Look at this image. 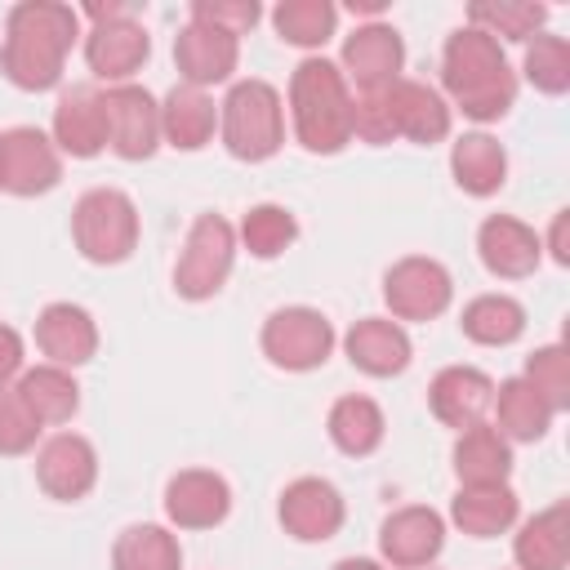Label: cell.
<instances>
[{
  "instance_id": "19",
  "label": "cell",
  "mask_w": 570,
  "mask_h": 570,
  "mask_svg": "<svg viewBox=\"0 0 570 570\" xmlns=\"http://www.w3.org/2000/svg\"><path fill=\"white\" fill-rule=\"evenodd\" d=\"M490 401H494V379L476 365H445L432 383H428V405L432 414L454 428V432H468L476 423H485L490 414Z\"/></svg>"
},
{
  "instance_id": "20",
  "label": "cell",
  "mask_w": 570,
  "mask_h": 570,
  "mask_svg": "<svg viewBox=\"0 0 570 570\" xmlns=\"http://www.w3.org/2000/svg\"><path fill=\"white\" fill-rule=\"evenodd\" d=\"M343 352H347V361H352L361 374H370V379H392V374H401V370L410 365V356H414L405 325L392 321V316H361V321L343 334Z\"/></svg>"
},
{
  "instance_id": "45",
  "label": "cell",
  "mask_w": 570,
  "mask_h": 570,
  "mask_svg": "<svg viewBox=\"0 0 570 570\" xmlns=\"http://www.w3.org/2000/svg\"><path fill=\"white\" fill-rule=\"evenodd\" d=\"M352 13H383V0H352Z\"/></svg>"
},
{
  "instance_id": "10",
  "label": "cell",
  "mask_w": 570,
  "mask_h": 570,
  "mask_svg": "<svg viewBox=\"0 0 570 570\" xmlns=\"http://www.w3.org/2000/svg\"><path fill=\"white\" fill-rule=\"evenodd\" d=\"M102 98V125H107V147L120 160H147L160 147V102L142 85H107L98 89Z\"/></svg>"
},
{
  "instance_id": "21",
  "label": "cell",
  "mask_w": 570,
  "mask_h": 570,
  "mask_svg": "<svg viewBox=\"0 0 570 570\" xmlns=\"http://www.w3.org/2000/svg\"><path fill=\"white\" fill-rule=\"evenodd\" d=\"M36 347L49 356V365L76 370L94 361L98 352V325L80 303H49L36 316Z\"/></svg>"
},
{
  "instance_id": "33",
  "label": "cell",
  "mask_w": 570,
  "mask_h": 570,
  "mask_svg": "<svg viewBox=\"0 0 570 570\" xmlns=\"http://www.w3.org/2000/svg\"><path fill=\"white\" fill-rule=\"evenodd\" d=\"M463 334L481 347H508L525 334V307L512 294H476L463 316H459Z\"/></svg>"
},
{
  "instance_id": "46",
  "label": "cell",
  "mask_w": 570,
  "mask_h": 570,
  "mask_svg": "<svg viewBox=\"0 0 570 570\" xmlns=\"http://www.w3.org/2000/svg\"><path fill=\"white\" fill-rule=\"evenodd\" d=\"M0 191H4V160H0Z\"/></svg>"
},
{
  "instance_id": "11",
  "label": "cell",
  "mask_w": 570,
  "mask_h": 570,
  "mask_svg": "<svg viewBox=\"0 0 570 570\" xmlns=\"http://www.w3.org/2000/svg\"><path fill=\"white\" fill-rule=\"evenodd\" d=\"M276 517H281V525H285L289 539H298V543H325V539H334L343 530L347 503H343V494H338L334 481H325V476H294L281 490Z\"/></svg>"
},
{
  "instance_id": "44",
  "label": "cell",
  "mask_w": 570,
  "mask_h": 570,
  "mask_svg": "<svg viewBox=\"0 0 570 570\" xmlns=\"http://www.w3.org/2000/svg\"><path fill=\"white\" fill-rule=\"evenodd\" d=\"M330 570H387V566L374 561V557H343V561H334Z\"/></svg>"
},
{
  "instance_id": "25",
  "label": "cell",
  "mask_w": 570,
  "mask_h": 570,
  "mask_svg": "<svg viewBox=\"0 0 570 570\" xmlns=\"http://www.w3.org/2000/svg\"><path fill=\"white\" fill-rule=\"evenodd\" d=\"M521 503L512 485H459L450 499V521L472 539H499L517 525Z\"/></svg>"
},
{
  "instance_id": "23",
  "label": "cell",
  "mask_w": 570,
  "mask_h": 570,
  "mask_svg": "<svg viewBox=\"0 0 570 570\" xmlns=\"http://www.w3.org/2000/svg\"><path fill=\"white\" fill-rule=\"evenodd\" d=\"M387 107H392V129L396 138H410L419 147H432L441 138H450V102L423 85V80H396L387 89Z\"/></svg>"
},
{
  "instance_id": "36",
  "label": "cell",
  "mask_w": 570,
  "mask_h": 570,
  "mask_svg": "<svg viewBox=\"0 0 570 570\" xmlns=\"http://www.w3.org/2000/svg\"><path fill=\"white\" fill-rule=\"evenodd\" d=\"M236 240H240L254 258H263V263H267V258H281V254L298 240V218H294L285 205H276V200L249 205L245 218H240Z\"/></svg>"
},
{
  "instance_id": "6",
  "label": "cell",
  "mask_w": 570,
  "mask_h": 570,
  "mask_svg": "<svg viewBox=\"0 0 570 570\" xmlns=\"http://www.w3.org/2000/svg\"><path fill=\"white\" fill-rule=\"evenodd\" d=\"M232 263H236V227L223 214H200L187 227V240L178 249L174 289L191 303H205L227 285Z\"/></svg>"
},
{
  "instance_id": "16",
  "label": "cell",
  "mask_w": 570,
  "mask_h": 570,
  "mask_svg": "<svg viewBox=\"0 0 570 570\" xmlns=\"http://www.w3.org/2000/svg\"><path fill=\"white\" fill-rule=\"evenodd\" d=\"M476 254H481V263H485L490 276H499V281H525L543 263V236L530 223L512 218V214H490L476 227Z\"/></svg>"
},
{
  "instance_id": "18",
  "label": "cell",
  "mask_w": 570,
  "mask_h": 570,
  "mask_svg": "<svg viewBox=\"0 0 570 570\" xmlns=\"http://www.w3.org/2000/svg\"><path fill=\"white\" fill-rule=\"evenodd\" d=\"M236 62H240V40L218 31V27L187 18V27L174 36V67H178L183 85H191V89H209V85L232 80Z\"/></svg>"
},
{
  "instance_id": "41",
  "label": "cell",
  "mask_w": 570,
  "mask_h": 570,
  "mask_svg": "<svg viewBox=\"0 0 570 570\" xmlns=\"http://www.w3.org/2000/svg\"><path fill=\"white\" fill-rule=\"evenodd\" d=\"M263 18V9L254 0H196L191 4V22H205V27H218L227 36H245L254 22Z\"/></svg>"
},
{
  "instance_id": "2",
  "label": "cell",
  "mask_w": 570,
  "mask_h": 570,
  "mask_svg": "<svg viewBox=\"0 0 570 570\" xmlns=\"http://www.w3.org/2000/svg\"><path fill=\"white\" fill-rule=\"evenodd\" d=\"M441 85L454 98V107L476 125L508 116L517 102V71L508 67L503 45L476 27H459L445 36Z\"/></svg>"
},
{
  "instance_id": "31",
  "label": "cell",
  "mask_w": 570,
  "mask_h": 570,
  "mask_svg": "<svg viewBox=\"0 0 570 570\" xmlns=\"http://www.w3.org/2000/svg\"><path fill=\"white\" fill-rule=\"evenodd\" d=\"M18 396L27 401V410L40 423H71V414L80 410V383L71 379V370L62 365H31L18 374Z\"/></svg>"
},
{
  "instance_id": "42",
  "label": "cell",
  "mask_w": 570,
  "mask_h": 570,
  "mask_svg": "<svg viewBox=\"0 0 570 570\" xmlns=\"http://www.w3.org/2000/svg\"><path fill=\"white\" fill-rule=\"evenodd\" d=\"M22 374V334L0 321V387Z\"/></svg>"
},
{
  "instance_id": "13",
  "label": "cell",
  "mask_w": 570,
  "mask_h": 570,
  "mask_svg": "<svg viewBox=\"0 0 570 570\" xmlns=\"http://www.w3.org/2000/svg\"><path fill=\"white\" fill-rule=\"evenodd\" d=\"M0 160H4V191H13V196H45L62 178V151L36 125L4 129L0 134Z\"/></svg>"
},
{
  "instance_id": "1",
  "label": "cell",
  "mask_w": 570,
  "mask_h": 570,
  "mask_svg": "<svg viewBox=\"0 0 570 570\" xmlns=\"http://www.w3.org/2000/svg\"><path fill=\"white\" fill-rule=\"evenodd\" d=\"M80 40V13L58 0H22L4 18L0 71L13 89L45 94L62 80L67 53Z\"/></svg>"
},
{
  "instance_id": "22",
  "label": "cell",
  "mask_w": 570,
  "mask_h": 570,
  "mask_svg": "<svg viewBox=\"0 0 570 570\" xmlns=\"http://www.w3.org/2000/svg\"><path fill=\"white\" fill-rule=\"evenodd\" d=\"M49 138H53V147L62 156H76V160H94L98 151H107V125H102L98 89H89V85L67 89L58 98V107H53Z\"/></svg>"
},
{
  "instance_id": "27",
  "label": "cell",
  "mask_w": 570,
  "mask_h": 570,
  "mask_svg": "<svg viewBox=\"0 0 570 570\" xmlns=\"http://www.w3.org/2000/svg\"><path fill=\"white\" fill-rule=\"evenodd\" d=\"M450 459H454L459 485H508L512 476V441H503L494 423H476L459 432Z\"/></svg>"
},
{
  "instance_id": "9",
  "label": "cell",
  "mask_w": 570,
  "mask_h": 570,
  "mask_svg": "<svg viewBox=\"0 0 570 570\" xmlns=\"http://www.w3.org/2000/svg\"><path fill=\"white\" fill-rule=\"evenodd\" d=\"M450 298H454V281H450L445 263H436L428 254L396 258L383 272V303H387L392 321H432L450 307Z\"/></svg>"
},
{
  "instance_id": "37",
  "label": "cell",
  "mask_w": 570,
  "mask_h": 570,
  "mask_svg": "<svg viewBox=\"0 0 570 570\" xmlns=\"http://www.w3.org/2000/svg\"><path fill=\"white\" fill-rule=\"evenodd\" d=\"M521 71L539 94H548V98L566 94L570 89V45H566V36H543L539 31L534 40H525Z\"/></svg>"
},
{
  "instance_id": "14",
  "label": "cell",
  "mask_w": 570,
  "mask_h": 570,
  "mask_svg": "<svg viewBox=\"0 0 570 570\" xmlns=\"http://www.w3.org/2000/svg\"><path fill=\"white\" fill-rule=\"evenodd\" d=\"M147 53H151V36L134 13L89 22L85 31V62L107 85H129V76L147 62Z\"/></svg>"
},
{
  "instance_id": "8",
  "label": "cell",
  "mask_w": 570,
  "mask_h": 570,
  "mask_svg": "<svg viewBox=\"0 0 570 570\" xmlns=\"http://www.w3.org/2000/svg\"><path fill=\"white\" fill-rule=\"evenodd\" d=\"M334 67L343 71L352 94L392 89L401 80V67H405V40L387 22H361L352 36H343V49H338Z\"/></svg>"
},
{
  "instance_id": "29",
  "label": "cell",
  "mask_w": 570,
  "mask_h": 570,
  "mask_svg": "<svg viewBox=\"0 0 570 570\" xmlns=\"http://www.w3.org/2000/svg\"><path fill=\"white\" fill-rule=\"evenodd\" d=\"M490 410H494V428H499L503 441H543L548 428H552V419H557L548 410V401L521 374H512V379H503L494 387Z\"/></svg>"
},
{
  "instance_id": "3",
  "label": "cell",
  "mask_w": 570,
  "mask_h": 570,
  "mask_svg": "<svg viewBox=\"0 0 570 570\" xmlns=\"http://www.w3.org/2000/svg\"><path fill=\"white\" fill-rule=\"evenodd\" d=\"M294 138L312 156H334L352 142V89L330 58H303L289 76Z\"/></svg>"
},
{
  "instance_id": "5",
  "label": "cell",
  "mask_w": 570,
  "mask_h": 570,
  "mask_svg": "<svg viewBox=\"0 0 570 570\" xmlns=\"http://www.w3.org/2000/svg\"><path fill=\"white\" fill-rule=\"evenodd\" d=\"M71 240L80 258L116 267L138 249V205L120 187H94L71 209Z\"/></svg>"
},
{
  "instance_id": "26",
  "label": "cell",
  "mask_w": 570,
  "mask_h": 570,
  "mask_svg": "<svg viewBox=\"0 0 570 570\" xmlns=\"http://www.w3.org/2000/svg\"><path fill=\"white\" fill-rule=\"evenodd\" d=\"M512 557L521 570H566L570 561V512L566 503H552L517 525Z\"/></svg>"
},
{
  "instance_id": "38",
  "label": "cell",
  "mask_w": 570,
  "mask_h": 570,
  "mask_svg": "<svg viewBox=\"0 0 570 570\" xmlns=\"http://www.w3.org/2000/svg\"><path fill=\"white\" fill-rule=\"evenodd\" d=\"M521 379H525V383L548 401V410H552V414L570 410V352H566L561 343L534 347V352L525 356Z\"/></svg>"
},
{
  "instance_id": "24",
  "label": "cell",
  "mask_w": 570,
  "mask_h": 570,
  "mask_svg": "<svg viewBox=\"0 0 570 570\" xmlns=\"http://www.w3.org/2000/svg\"><path fill=\"white\" fill-rule=\"evenodd\" d=\"M218 129V102L205 94V89H191V85H174L165 98H160V138L178 151H200L209 147Z\"/></svg>"
},
{
  "instance_id": "7",
  "label": "cell",
  "mask_w": 570,
  "mask_h": 570,
  "mask_svg": "<svg viewBox=\"0 0 570 570\" xmlns=\"http://www.w3.org/2000/svg\"><path fill=\"white\" fill-rule=\"evenodd\" d=\"M258 343H263V356H267L276 370L307 374V370H316V365L330 361L338 334H334V325H330L325 312L294 303V307H276V312L263 321Z\"/></svg>"
},
{
  "instance_id": "12",
  "label": "cell",
  "mask_w": 570,
  "mask_h": 570,
  "mask_svg": "<svg viewBox=\"0 0 570 570\" xmlns=\"http://www.w3.org/2000/svg\"><path fill=\"white\" fill-rule=\"evenodd\" d=\"M445 548V521L436 508L405 503L379 525V557L392 570H428Z\"/></svg>"
},
{
  "instance_id": "32",
  "label": "cell",
  "mask_w": 570,
  "mask_h": 570,
  "mask_svg": "<svg viewBox=\"0 0 570 570\" xmlns=\"http://www.w3.org/2000/svg\"><path fill=\"white\" fill-rule=\"evenodd\" d=\"M111 570H183V548L174 530L138 521L125 525L111 543Z\"/></svg>"
},
{
  "instance_id": "17",
  "label": "cell",
  "mask_w": 570,
  "mask_h": 570,
  "mask_svg": "<svg viewBox=\"0 0 570 570\" xmlns=\"http://www.w3.org/2000/svg\"><path fill=\"white\" fill-rule=\"evenodd\" d=\"M232 512V485L209 468H183L165 485V517L178 530H214Z\"/></svg>"
},
{
  "instance_id": "15",
  "label": "cell",
  "mask_w": 570,
  "mask_h": 570,
  "mask_svg": "<svg viewBox=\"0 0 570 570\" xmlns=\"http://www.w3.org/2000/svg\"><path fill=\"white\" fill-rule=\"evenodd\" d=\"M36 481L49 499L76 503L98 485V450L80 432H58L36 450Z\"/></svg>"
},
{
  "instance_id": "4",
  "label": "cell",
  "mask_w": 570,
  "mask_h": 570,
  "mask_svg": "<svg viewBox=\"0 0 570 570\" xmlns=\"http://www.w3.org/2000/svg\"><path fill=\"white\" fill-rule=\"evenodd\" d=\"M218 134L236 160H249V165L272 160L285 142V107H281L276 85L258 76L236 80L227 98L218 102Z\"/></svg>"
},
{
  "instance_id": "39",
  "label": "cell",
  "mask_w": 570,
  "mask_h": 570,
  "mask_svg": "<svg viewBox=\"0 0 570 570\" xmlns=\"http://www.w3.org/2000/svg\"><path fill=\"white\" fill-rule=\"evenodd\" d=\"M45 423L27 410V401L18 396L13 383L0 387V454H27L40 441Z\"/></svg>"
},
{
  "instance_id": "40",
  "label": "cell",
  "mask_w": 570,
  "mask_h": 570,
  "mask_svg": "<svg viewBox=\"0 0 570 570\" xmlns=\"http://www.w3.org/2000/svg\"><path fill=\"white\" fill-rule=\"evenodd\" d=\"M352 138H361L370 147H383V142L396 138L387 89H379V94H352Z\"/></svg>"
},
{
  "instance_id": "28",
  "label": "cell",
  "mask_w": 570,
  "mask_h": 570,
  "mask_svg": "<svg viewBox=\"0 0 570 570\" xmlns=\"http://www.w3.org/2000/svg\"><path fill=\"white\" fill-rule=\"evenodd\" d=\"M450 174L468 196H494L508 183V151L494 134L472 129L450 147Z\"/></svg>"
},
{
  "instance_id": "34",
  "label": "cell",
  "mask_w": 570,
  "mask_h": 570,
  "mask_svg": "<svg viewBox=\"0 0 570 570\" xmlns=\"http://www.w3.org/2000/svg\"><path fill=\"white\" fill-rule=\"evenodd\" d=\"M272 27L294 49H321L338 27V9L330 0H281L272 9Z\"/></svg>"
},
{
  "instance_id": "43",
  "label": "cell",
  "mask_w": 570,
  "mask_h": 570,
  "mask_svg": "<svg viewBox=\"0 0 570 570\" xmlns=\"http://www.w3.org/2000/svg\"><path fill=\"white\" fill-rule=\"evenodd\" d=\"M566 227H570V209H557L552 214V227H548V240H543V249L566 267L570 263V236H566Z\"/></svg>"
},
{
  "instance_id": "30",
  "label": "cell",
  "mask_w": 570,
  "mask_h": 570,
  "mask_svg": "<svg viewBox=\"0 0 570 570\" xmlns=\"http://www.w3.org/2000/svg\"><path fill=\"white\" fill-rule=\"evenodd\" d=\"M325 432H330V441H334L343 454L365 459V454H374V450L383 445L387 423H383L379 401H370V396H361V392H347V396H338V401L330 405Z\"/></svg>"
},
{
  "instance_id": "35",
  "label": "cell",
  "mask_w": 570,
  "mask_h": 570,
  "mask_svg": "<svg viewBox=\"0 0 570 570\" xmlns=\"http://www.w3.org/2000/svg\"><path fill=\"white\" fill-rule=\"evenodd\" d=\"M548 22V9L543 4H530V0H476L468 4V27L494 36V40H534L539 27Z\"/></svg>"
}]
</instances>
